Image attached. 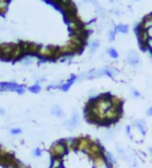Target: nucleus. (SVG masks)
Wrapping results in <instances>:
<instances>
[{
  "instance_id": "1",
  "label": "nucleus",
  "mask_w": 152,
  "mask_h": 168,
  "mask_svg": "<svg viewBox=\"0 0 152 168\" xmlns=\"http://www.w3.org/2000/svg\"><path fill=\"white\" fill-rule=\"evenodd\" d=\"M38 57L42 59L43 61H48V60H58L61 59V55L58 53V47L53 45L49 46H41L38 52Z\"/></svg>"
},
{
  "instance_id": "2",
  "label": "nucleus",
  "mask_w": 152,
  "mask_h": 168,
  "mask_svg": "<svg viewBox=\"0 0 152 168\" xmlns=\"http://www.w3.org/2000/svg\"><path fill=\"white\" fill-rule=\"evenodd\" d=\"M68 151H69V148H68V146L64 139L55 141L53 144L50 146V148H49V152H50L51 158L63 159L65 155L68 154Z\"/></svg>"
},
{
  "instance_id": "3",
  "label": "nucleus",
  "mask_w": 152,
  "mask_h": 168,
  "mask_svg": "<svg viewBox=\"0 0 152 168\" xmlns=\"http://www.w3.org/2000/svg\"><path fill=\"white\" fill-rule=\"evenodd\" d=\"M121 116H122V107L111 105V108L106 111L103 116V125H110L117 122Z\"/></svg>"
},
{
  "instance_id": "4",
  "label": "nucleus",
  "mask_w": 152,
  "mask_h": 168,
  "mask_svg": "<svg viewBox=\"0 0 152 168\" xmlns=\"http://www.w3.org/2000/svg\"><path fill=\"white\" fill-rule=\"evenodd\" d=\"M0 91H12L22 95L25 93V88L16 83H0Z\"/></svg>"
},
{
  "instance_id": "5",
  "label": "nucleus",
  "mask_w": 152,
  "mask_h": 168,
  "mask_svg": "<svg viewBox=\"0 0 152 168\" xmlns=\"http://www.w3.org/2000/svg\"><path fill=\"white\" fill-rule=\"evenodd\" d=\"M15 47H16V44H14V43L0 44V59H2L4 61L11 60L12 53H13Z\"/></svg>"
},
{
  "instance_id": "6",
  "label": "nucleus",
  "mask_w": 152,
  "mask_h": 168,
  "mask_svg": "<svg viewBox=\"0 0 152 168\" xmlns=\"http://www.w3.org/2000/svg\"><path fill=\"white\" fill-rule=\"evenodd\" d=\"M103 152H104L103 147H102V146L99 144L98 142H94V141H93L91 143V145H90V147L86 150L85 154L88 155L91 159H93V158L97 157V155H103Z\"/></svg>"
},
{
  "instance_id": "7",
  "label": "nucleus",
  "mask_w": 152,
  "mask_h": 168,
  "mask_svg": "<svg viewBox=\"0 0 152 168\" xmlns=\"http://www.w3.org/2000/svg\"><path fill=\"white\" fill-rule=\"evenodd\" d=\"M127 63H128L130 66L133 68H138L141 65V58H140V54L135 50H130L128 53H127L126 57Z\"/></svg>"
},
{
  "instance_id": "8",
  "label": "nucleus",
  "mask_w": 152,
  "mask_h": 168,
  "mask_svg": "<svg viewBox=\"0 0 152 168\" xmlns=\"http://www.w3.org/2000/svg\"><path fill=\"white\" fill-rule=\"evenodd\" d=\"M92 163H93V168H114L111 167L110 164L105 161V159L103 157V155H97V157L91 159Z\"/></svg>"
},
{
  "instance_id": "9",
  "label": "nucleus",
  "mask_w": 152,
  "mask_h": 168,
  "mask_svg": "<svg viewBox=\"0 0 152 168\" xmlns=\"http://www.w3.org/2000/svg\"><path fill=\"white\" fill-rule=\"evenodd\" d=\"M93 140L89 137H82V138H77V150L86 152V150L90 147Z\"/></svg>"
},
{
  "instance_id": "10",
  "label": "nucleus",
  "mask_w": 152,
  "mask_h": 168,
  "mask_svg": "<svg viewBox=\"0 0 152 168\" xmlns=\"http://www.w3.org/2000/svg\"><path fill=\"white\" fill-rule=\"evenodd\" d=\"M65 125H67L71 130L76 129V127L79 125V115H78V112H77L76 110H74L73 113H72V116H71V118H70V120L68 121L67 123H65Z\"/></svg>"
},
{
  "instance_id": "11",
  "label": "nucleus",
  "mask_w": 152,
  "mask_h": 168,
  "mask_svg": "<svg viewBox=\"0 0 152 168\" xmlns=\"http://www.w3.org/2000/svg\"><path fill=\"white\" fill-rule=\"evenodd\" d=\"M24 57H25V53H24V50H23V48L21 47L20 43L19 44H16V47H15L13 53H12L11 60L17 61V60H20V59H23Z\"/></svg>"
},
{
  "instance_id": "12",
  "label": "nucleus",
  "mask_w": 152,
  "mask_h": 168,
  "mask_svg": "<svg viewBox=\"0 0 152 168\" xmlns=\"http://www.w3.org/2000/svg\"><path fill=\"white\" fill-rule=\"evenodd\" d=\"M133 125H135V130H138L139 133H141V135L144 136L146 132H147V124H146V121L144 119H136L133 122Z\"/></svg>"
},
{
  "instance_id": "13",
  "label": "nucleus",
  "mask_w": 152,
  "mask_h": 168,
  "mask_svg": "<svg viewBox=\"0 0 152 168\" xmlns=\"http://www.w3.org/2000/svg\"><path fill=\"white\" fill-rule=\"evenodd\" d=\"M139 26L141 27L142 29H145V30L152 28V13L148 14L147 16H145L144 19L142 20V22L139 24Z\"/></svg>"
},
{
  "instance_id": "14",
  "label": "nucleus",
  "mask_w": 152,
  "mask_h": 168,
  "mask_svg": "<svg viewBox=\"0 0 152 168\" xmlns=\"http://www.w3.org/2000/svg\"><path fill=\"white\" fill-rule=\"evenodd\" d=\"M77 79H78V76H77V75H71L70 79H68L67 82L64 84V85L60 86V89H61L63 92H67L68 90L71 88V86H72Z\"/></svg>"
},
{
  "instance_id": "15",
  "label": "nucleus",
  "mask_w": 152,
  "mask_h": 168,
  "mask_svg": "<svg viewBox=\"0 0 152 168\" xmlns=\"http://www.w3.org/2000/svg\"><path fill=\"white\" fill-rule=\"evenodd\" d=\"M103 157H104V159H105V161H106L107 163L110 164L111 167H114V166H115V164H116V159H115L114 155L111 154V152H110V151H105V150H104V152H103Z\"/></svg>"
},
{
  "instance_id": "16",
  "label": "nucleus",
  "mask_w": 152,
  "mask_h": 168,
  "mask_svg": "<svg viewBox=\"0 0 152 168\" xmlns=\"http://www.w3.org/2000/svg\"><path fill=\"white\" fill-rule=\"evenodd\" d=\"M63 166V159L60 158H51L50 167L49 168H61Z\"/></svg>"
},
{
  "instance_id": "17",
  "label": "nucleus",
  "mask_w": 152,
  "mask_h": 168,
  "mask_svg": "<svg viewBox=\"0 0 152 168\" xmlns=\"http://www.w3.org/2000/svg\"><path fill=\"white\" fill-rule=\"evenodd\" d=\"M52 115H54L55 117H57V118H61V117H64V115H65V112L63 111V109H61L60 105H54L53 108H52Z\"/></svg>"
},
{
  "instance_id": "18",
  "label": "nucleus",
  "mask_w": 152,
  "mask_h": 168,
  "mask_svg": "<svg viewBox=\"0 0 152 168\" xmlns=\"http://www.w3.org/2000/svg\"><path fill=\"white\" fill-rule=\"evenodd\" d=\"M117 152H118V155H119V157L121 159H123V160H128L129 159L127 151L122 147V146H120V145L117 146Z\"/></svg>"
},
{
  "instance_id": "19",
  "label": "nucleus",
  "mask_w": 152,
  "mask_h": 168,
  "mask_svg": "<svg viewBox=\"0 0 152 168\" xmlns=\"http://www.w3.org/2000/svg\"><path fill=\"white\" fill-rule=\"evenodd\" d=\"M115 29H116L117 33H124V35H126V33H128L129 32V28L128 26L126 25V24H118V25L115 27Z\"/></svg>"
},
{
  "instance_id": "20",
  "label": "nucleus",
  "mask_w": 152,
  "mask_h": 168,
  "mask_svg": "<svg viewBox=\"0 0 152 168\" xmlns=\"http://www.w3.org/2000/svg\"><path fill=\"white\" fill-rule=\"evenodd\" d=\"M107 53L111 59H115V60H117V59L119 58V53H118V51L115 48H108Z\"/></svg>"
},
{
  "instance_id": "21",
  "label": "nucleus",
  "mask_w": 152,
  "mask_h": 168,
  "mask_svg": "<svg viewBox=\"0 0 152 168\" xmlns=\"http://www.w3.org/2000/svg\"><path fill=\"white\" fill-rule=\"evenodd\" d=\"M41 89H42V87L39 85V84H37V85H33L32 87H29L28 90H29V92H32V93H35V94H38V93L41 92Z\"/></svg>"
},
{
  "instance_id": "22",
  "label": "nucleus",
  "mask_w": 152,
  "mask_h": 168,
  "mask_svg": "<svg viewBox=\"0 0 152 168\" xmlns=\"http://www.w3.org/2000/svg\"><path fill=\"white\" fill-rule=\"evenodd\" d=\"M99 45H100V42L99 41H93L92 43H91V45H90V51L91 52H95L96 50H97V48L99 47Z\"/></svg>"
},
{
  "instance_id": "23",
  "label": "nucleus",
  "mask_w": 152,
  "mask_h": 168,
  "mask_svg": "<svg viewBox=\"0 0 152 168\" xmlns=\"http://www.w3.org/2000/svg\"><path fill=\"white\" fill-rule=\"evenodd\" d=\"M131 95H132V97H135V98L142 97L141 92H140L139 90H136V89H131Z\"/></svg>"
},
{
  "instance_id": "24",
  "label": "nucleus",
  "mask_w": 152,
  "mask_h": 168,
  "mask_svg": "<svg viewBox=\"0 0 152 168\" xmlns=\"http://www.w3.org/2000/svg\"><path fill=\"white\" fill-rule=\"evenodd\" d=\"M32 154H33V155H35L36 158H39V157H41V155H42L43 150H42L41 148H39V147H38V148H36L35 150H33Z\"/></svg>"
},
{
  "instance_id": "25",
  "label": "nucleus",
  "mask_w": 152,
  "mask_h": 168,
  "mask_svg": "<svg viewBox=\"0 0 152 168\" xmlns=\"http://www.w3.org/2000/svg\"><path fill=\"white\" fill-rule=\"evenodd\" d=\"M22 133V130L19 129V127H16V129H12L11 130V135H20Z\"/></svg>"
},
{
  "instance_id": "26",
  "label": "nucleus",
  "mask_w": 152,
  "mask_h": 168,
  "mask_svg": "<svg viewBox=\"0 0 152 168\" xmlns=\"http://www.w3.org/2000/svg\"><path fill=\"white\" fill-rule=\"evenodd\" d=\"M116 29H113L110 30V33H108V39H110V41H114L115 40V37H116Z\"/></svg>"
},
{
  "instance_id": "27",
  "label": "nucleus",
  "mask_w": 152,
  "mask_h": 168,
  "mask_svg": "<svg viewBox=\"0 0 152 168\" xmlns=\"http://www.w3.org/2000/svg\"><path fill=\"white\" fill-rule=\"evenodd\" d=\"M15 168H29V167L26 166L25 164L21 163L20 161H16V166H15Z\"/></svg>"
},
{
  "instance_id": "28",
  "label": "nucleus",
  "mask_w": 152,
  "mask_h": 168,
  "mask_svg": "<svg viewBox=\"0 0 152 168\" xmlns=\"http://www.w3.org/2000/svg\"><path fill=\"white\" fill-rule=\"evenodd\" d=\"M147 50H149L152 53V38H149L147 41Z\"/></svg>"
},
{
  "instance_id": "29",
  "label": "nucleus",
  "mask_w": 152,
  "mask_h": 168,
  "mask_svg": "<svg viewBox=\"0 0 152 168\" xmlns=\"http://www.w3.org/2000/svg\"><path fill=\"white\" fill-rule=\"evenodd\" d=\"M126 134L129 138H132V134H131V126L130 125H127L126 126Z\"/></svg>"
},
{
  "instance_id": "30",
  "label": "nucleus",
  "mask_w": 152,
  "mask_h": 168,
  "mask_svg": "<svg viewBox=\"0 0 152 168\" xmlns=\"http://www.w3.org/2000/svg\"><path fill=\"white\" fill-rule=\"evenodd\" d=\"M146 114H147V116H150L152 117V107H150L147 110V112H146Z\"/></svg>"
},
{
  "instance_id": "31",
  "label": "nucleus",
  "mask_w": 152,
  "mask_h": 168,
  "mask_svg": "<svg viewBox=\"0 0 152 168\" xmlns=\"http://www.w3.org/2000/svg\"><path fill=\"white\" fill-rule=\"evenodd\" d=\"M0 115H2V116H3V115H5V110H4V109L0 108Z\"/></svg>"
},
{
  "instance_id": "32",
  "label": "nucleus",
  "mask_w": 152,
  "mask_h": 168,
  "mask_svg": "<svg viewBox=\"0 0 152 168\" xmlns=\"http://www.w3.org/2000/svg\"><path fill=\"white\" fill-rule=\"evenodd\" d=\"M149 154H150V155L152 157V147H149Z\"/></svg>"
},
{
  "instance_id": "33",
  "label": "nucleus",
  "mask_w": 152,
  "mask_h": 168,
  "mask_svg": "<svg viewBox=\"0 0 152 168\" xmlns=\"http://www.w3.org/2000/svg\"><path fill=\"white\" fill-rule=\"evenodd\" d=\"M110 2H114V1H115V0H110Z\"/></svg>"
},
{
  "instance_id": "34",
  "label": "nucleus",
  "mask_w": 152,
  "mask_h": 168,
  "mask_svg": "<svg viewBox=\"0 0 152 168\" xmlns=\"http://www.w3.org/2000/svg\"><path fill=\"white\" fill-rule=\"evenodd\" d=\"M5 1H7V2H10V0H5Z\"/></svg>"
}]
</instances>
